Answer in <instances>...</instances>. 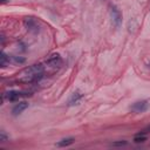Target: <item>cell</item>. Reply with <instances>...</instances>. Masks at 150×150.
<instances>
[{
    "label": "cell",
    "mask_w": 150,
    "mask_h": 150,
    "mask_svg": "<svg viewBox=\"0 0 150 150\" xmlns=\"http://www.w3.org/2000/svg\"><path fill=\"white\" fill-rule=\"evenodd\" d=\"M45 71V67L41 63H36V64H32L29 67H27L22 75L23 76H42Z\"/></svg>",
    "instance_id": "cell-1"
},
{
    "label": "cell",
    "mask_w": 150,
    "mask_h": 150,
    "mask_svg": "<svg viewBox=\"0 0 150 150\" xmlns=\"http://www.w3.org/2000/svg\"><path fill=\"white\" fill-rule=\"evenodd\" d=\"M110 18H111V21H112L114 26L116 28H120L121 25H122V13L118 9V7L115 6V5L110 6Z\"/></svg>",
    "instance_id": "cell-2"
},
{
    "label": "cell",
    "mask_w": 150,
    "mask_h": 150,
    "mask_svg": "<svg viewBox=\"0 0 150 150\" xmlns=\"http://www.w3.org/2000/svg\"><path fill=\"white\" fill-rule=\"evenodd\" d=\"M23 25H25V27L27 28V30H29V32H32V33H38V32L40 30V25H39L38 20L34 19V18H32V16L25 18Z\"/></svg>",
    "instance_id": "cell-3"
},
{
    "label": "cell",
    "mask_w": 150,
    "mask_h": 150,
    "mask_svg": "<svg viewBox=\"0 0 150 150\" xmlns=\"http://www.w3.org/2000/svg\"><path fill=\"white\" fill-rule=\"evenodd\" d=\"M30 94L29 93H22V91H15V90H11V91H7L4 94V98L11 101V102H15L18 101L19 98L21 97H26V96H29Z\"/></svg>",
    "instance_id": "cell-4"
},
{
    "label": "cell",
    "mask_w": 150,
    "mask_h": 150,
    "mask_svg": "<svg viewBox=\"0 0 150 150\" xmlns=\"http://www.w3.org/2000/svg\"><path fill=\"white\" fill-rule=\"evenodd\" d=\"M62 63H63V60L59 54H53L46 60V64L50 68H60Z\"/></svg>",
    "instance_id": "cell-5"
},
{
    "label": "cell",
    "mask_w": 150,
    "mask_h": 150,
    "mask_svg": "<svg viewBox=\"0 0 150 150\" xmlns=\"http://www.w3.org/2000/svg\"><path fill=\"white\" fill-rule=\"evenodd\" d=\"M149 105H150V103H149L148 101L143 100V101L135 102V103L130 107V109H131L134 112H136V114H141V112L146 111V110L149 109Z\"/></svg>",
    "instance_id": "cell-6"
},
{
    "label": "cell",
    "mask_w": 150,
    "mask_h": 150,
    "mask_svg": "<svg viewBox=\"0 0 150 150\" xmlns=\"http://www.w3.org/2000/svg\"><path fill=\"white\" fill-rule=\"evenodd\" d=\"M82 98H83V94L80 91V90H76V91H74L73 93V95L70 96V98L68 100V105H76V104H79L81 101H82Z\"/></svg>",
    "instance_id": "cell-7"
},
{
    "label": "cell",
    "mask_w": 150,
    "mask_h": 150,
    "mask_svg": "<svg viewBox=\"0 0 150 150\" xmlns=\"http://www.w3.org/2000/svg\"><path fill=\"white\" fill-rule=\"evenodd\" d=\"M27 108H28V103H27L26 101L19 102V103H16V104L13 107V109H12V114H13L14 116H16V115L21 114L23 110H26Z\"/></svg>",
    "instance_id": "cell-8"
},
{
    "label": "cell",
    "mask_w": 150,
    "mask_h": 150,
    "mask_svg": "<svg viewBox=\"0 0 150 150\" xmlns=\"http://www.w3.org/2000/svg\"><path fill=\"white\" fill-rule=\"evenodd\" d=\"M73 143H74V138L73 137H68V138H63L60 142H57L56 145L57 146H68V145H70Z\"/></svg>",
    "instance_id": "cell-9"
},
{
    "label": "cell",
    "mask_w": 150,
    "mask_h": 150,
    "mask_svg": "<svg viewBox=\"0 0 150 150\" xmlns=\"http://www.w3.org/2000/svg\"><path fill=\"white\" fill-rule=\"evenodd\" d=\"M9 62H11V56H7V55L2 52V53H1V63H0V64H1V67H2V68H4V67H6Z\"/></svg>",
    "instance_id": "cell-10"
},
{
    "label": "cell",
    "mask_w": 150,
    "mask_h": 150,
    "mask_svg": "<svg viewBox=\"0 0 150 150\" xmlns=\"http://www.w3.org/2000/svg\"><path fill=\"white\" fill-rule=\"evenodd\" d=\"M11 62L22 64V63H25V62H26V59H25V57H22V56H11Z\"/></svg>",
    "instance_id": "cell-11"
},
{
    "label": "cell",
    "mask_w": 150,
    "mask_h": 150,
    "mask_svg": "<svg viewBox=\"0 0 150 150\" xmlns=\"http://www.w3.org/2000/svg\"><path fill=\"white\" fill-rule=\"evenodd\" d=\"M144 141H146V136H144L143 135V132L141 134H137L136 136H135V138H134V142H136V143H142V142H144Z\"/></svg>",
    "instance_id": "cell-12"
},
{
    "label": "cell",
    "mask_w": 150,
    "mask_h": 150,
    "mask_svg": "<svg viewBox=\"0 0 150 150\" xmlns=\"http://www.w3.org/2000/svg\"><path fill=\"white\" fill-rule=\"evenodd\" d=\"M8 139V136L6 135V132L4 130L0 131V142H6Z\"/></svg>",
    "instance_id": "cell-13"
},
{
    "label": "cell",
    "mask_w": 150,
    "mask_h": 150,
    "mask_svg": "<svg viewBox=\"0 0 150 150\" xmlns=\"http://www.w3.org/2000/svg\"><path fill=\"white\" fill-rule=\"evenodd\" d=\"M125 144H127L125 141H120V142H112L111 143L112 146H120V145H125Z\"/></svg>",
    "instance_id": "cell-14"
},
{
    "label": "cell",
    "mask_w": 150,
    "mask_h": 150,
    "mask_svg": "<svg viewBox=\"0 0 150 150\" xmlns=\"http://www.w3.org/2000/svg\"><path fill=\"white\" fill-rule=\"evenodd\" d=\"M1 2H2V4H5V2H7V0H1Z\"/></svg>",
    "instance_id": "cell-15"
}]
</instances>
